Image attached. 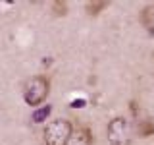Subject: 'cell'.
<instances>
[{
	"label": "cell",
	"instance_id": "7a4b0ae2",
	"mask_svg": "<svg viewBox=\"0 0 154 145\" xmlns=\"http://www.w3.org/2000/svg\"><path fill=\"white\" fill-rule=\"evenodd\" d=\"M73 126L69 120L58 118L46 124L45 128V143L46 145H67L71 134H73Z\"/></svg>",
	"mask_w": 154,
	"mask_h": 145
},
{
	"label": "cell",
	"instance_id": "5b68a950",
	"mask_svg": "<svg viewBox=\"0 0 154 145\" xmlns=\"http://www.w3.org/2000/svg\"><path fill=\"white\" fill-rule=\"evenodd\" d=\"M141 21H143V25L148 29V31H154V4H150V6H146L141 12Z\"/></svg>",
	"mask_w": 154,
	"mask_h": 145
},
{
	"label": "cell",
	"instance_id": "8992f818",
	"mask_svg": "<svg viewBox=\"0 0 154 145\" xmlns=\"http://www.w3.org/2000/svg\"><path fill=\"white\" fill-rule=\"evenodd\" d=\"M137 134L141 135V137H150V135H154V122H152V120H148V118L139 120Z\"/></svg>",
	"mask_w": 154,
	"mask_h": 145
},
{
	"label": "cell",
	"instance_id": "3957f363",
	"mask_svg": "<svg viewBox=\"0 0 154 145\" xmlns=\"http://www.w3.org/2000/svg\"><path fill=\"white\" fill-rule=\"evenodd\" d=\"M108 141L112 145H131V137H133V128L129 124V120L116 116L114 120H110L108 124Z\"/></svg>",
	"mask_w": 154,
	"mask_h": 145
},
{
	"label": "cell",
	"instance_id": "6da1fadb",
	"mask_svg": "<svg viewBox=\"0 0 154 145\" xmlns=\"http://www.w3.org/2000/svg\"><path fill=\"white\" fill-rule=\"evenodd\" d=\"M50 91V81L45 76H33L23 83V99L29 106H38L46 101Z\"/></svg>",
	"mask_w": 154,
	"mask_h": 145
},
{
	"label": "cell",
	"instance_id": "9c48e42d",
	"mask_svg": "<svg viewBox=\"0 0 154 145\" xmlns=\"http://www.w3.org/2000/svg\"><path fill=\"white\" fill-rule=\"evenodd\" d=\"M52 8L56 10V12H54L56 16H66V14H67V4L66 2H54Z\"/></svg>",
	"mask_w": 154,
	"mask_h": 145
},
{
	"label": "cell",
	"instance_id": "52a82bcc",
	"mask_svg": "<svg viewBox=\"0 0 154 145\" xmlns=\"http://www.w3.org/2000/svg\"><path fill=\"white\" fill-rule=\"evenodd\" d=\"M52 112V106L50 105H42V106H38L37 110H33V114H31V120L35 124H41V122H45V120L50 116Z\"/></svg>",
	"mask_w": 154,
	"mask_h": 145
},
{
	"label": "cell",
	"instance_id": "ba28073f",
	"mask_svg": "<svg viewBox=\"0 0 154 145\" xmlns=\"http://www.w3.org/2000/svg\"><path fill=\"white\" fill-rule=\"evenodd\" d=\"M106 6H108V2H87V12H89V16H96Z\"/></svg>",
	"mask_w": 154,
	"mask_h": 145
},
{
	"label": "cell",
	"instance_id": "277c9868",
	"mask_svg": "<svg viewBox=\"0 0 154 145\" xmlns=\"http://www.w3.org/2000/svg\"><path fill=\"white\" fill-rule=\"evenodd\" d=\"M91 143H93V134L85 126L75 128L71 137H69V141H67V145H91Z\"/></svg>",
	"mask_w": 154,
	"mask_h": 145
}]
</instances>
